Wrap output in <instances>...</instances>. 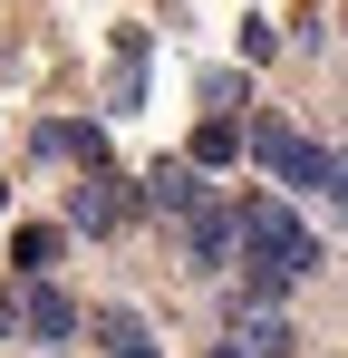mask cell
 <instances>
[{
    "instance_id": "ba28073f",
    "label": "cell",
    "mask_w": 348,
    "mask_h": 358,
    "mask_svg": "<svg viewBox=\"0 0 348 358\" xmlns=\"http://www.w3.org/2000/svg\"><path fill=\"white\" fill-rule=\"evenodd\" d=\"M145 107V29L126 20L116 29V68H107V117H136Z\"/></svg>"
},
{
    "instance_id": "e0dca14e",
    "label": "cell",
    "mask_w": 348,
    "mask_h": 358,
    "mask_svg": "<svg viewBox=\"0 0 348 358\" xmlns=\"http://www.w3.org/2000/svg\"><path fill=\"white\" fill-rule=\"evenodd\" d=\"M0 203H10V184H0Z\"/></svg>"
},
{
    "instance_id": "ac0fdd59",
    "label": "cell",
    "mask_w": 348,
    "mask_h": 358,
    "mask_svg": "<svg viewBox=\"0 0 348 358\" xmlns=\"http://www.w3.org/2000/svg\"><path fill=\"white\" fill-rule=\"evenodd\" d=\"M136 358H155V349H136Z\"/></svg>"
},
{
    "instance_id": "52a82bcc",
    "label": "cell",
    "mask_w": 348,
    "mask_h": 358,
    "mask_svg": "<svg viewBox=\"0 0 348 358\" xmlns=\"http://www.w3.org/2000/svg\"><path fill=\"white\" fill-rule=\"evenodd\" d=\"M232 339H242L252 358H290V349H300V329H290L271 300H232Z\"/></svg>"
},
{
    "instance_id": "4fadbf2b",
    "label": "cell",
    "mask_w": 348,
    "mask_h": 358,
    "mask_svg": "<svg viewBox=\"0 0 348 358\" xmlns=\"http://www.w3.org/2000/svg\"><path fill=\"white\" fill-rule=\"evenodd\" d=\"M310 194H319V203L348 223V155H339V145H319V165H310Z\"/></svg>"
},
{
    "instance_id": "9a60e30c",
    "label": "cell",
    "mask_w": 348,
    "mask_h": 358,
    "mask_svg": "<svg viewBox=\"0 0 348 358\" xmlns=\"http://www.w3.org/2000/svg\"><path fill=\"white\" fill-rule=\"evenodd\" d=\"M271 49H281V29H271V20H242V59L261 68V59H271Z\"/></svg>"
},
{
    "instance_id": "7c38bea8",
    "label": "cell",
    "mask_w": 348,
    "mask_h": 358,
    "mask_svg": "<svg viewBox=\"0 0 348 358\" xmlns=\"http://www.w3.org/2000/svg\"><path fill=\"white\" fill-rule=\"evenodd\" d=\"M39 155H68V165H107V136H97V126H39Z\"/></svg>"
},
{
    "instance_id": "5bb4252c",
    "label": "cell",
    "mask_w": 348,
    "mask_h": 358,
    "mask_svg": "<svg viewBox=\"0 0 348 358\" xmlns=\"http://www.w3.org/2000/svg\"><path fill=\"white\" fill-rule=\"evenodd\" d=\"M194 97H203V107H242V78H232V68H203V87H194Z\"/></svg>"
},
{
    "instance_id": "8fae6325",
    "label": "cell",
    "mask_w": 348,
    "mask_h": 358,
    "mask_svg": "<svg viewBox=\"0 0 348 358\" xmlns=\"http://www.w3.org/2000/svg\"><path fill=\"white\" fill-rule=\"evenodd\" d=\"M87 339H97V349H107V358H136V349H155L136 310H97V320H87Z\"/></svg>"
},
{
    "instance_id": "30bf717a",
    "label": "cell",
    "mask_w": 348,
    "mask_h": 358,
    "mask_svg": "<svg viewBox=\"0 0 348 358\" xmlns=\"http://www.w3.org/2000/svg\"><path fill=\"white\" fill-rule=\"evenodd\" d=\"M232 155H242V117H232V107H203V126H194V165L213 175V165H232Z\"/></svg>"
},
{
    "instance_id": "3957f363",
    "label": "cell",
    "mask_w": 348,
    "mask_h": 358,
    "mask_svg": "<svg viewBox=\"0 0 348 358\" xmlns=\"http://www.w3.org/2000/svg\"><path fill=\"white\" fill-rule=\"evenodd\" d=\"M184 252H194V271H223L232 252H242V213L232 203H194L184 213Z\"/></svg>"
},
{
    "instance_id": "9c48e42d",
    "label": "cell",
    "mask_w": 348,
    "mask_h": 358,
    "mask_svg": "<svg viewBox=\"0 0 348 358\" xmlns=\"http://www.w3.org/2000/svg\"><path fill=\"white\" fill-rule=\"evenodd\" d=\"M58 252H68V233H58V223H20V233H10V271H20V281H49Z\"/></svg>"
},
{
    "instance_id": "8992f818",
    "label": "cell",
    "mask_w": 348,
    "mask_h": 358,
    "mask_svg": "<svg viewBox=\"0 0 348 358\" xmlns=\"http://www.w3.org/2000/svg\"><path fill=\"white\" fill-rule=\"evenodd\" d=\"M252 155H261L281 184H310V165H319V145H310L290 117H261V126H252Z\"/></svg>"
},
{
    "instance_id": "5b68a950",
    "label": "cell",
    "mask_w": 348,
    "mask_h": 358,
    "mask_svg": "<svg viewBox=\"0 0 348 358\" xmlns=\"http://www.w3.org/2000/svg\"><path fill=\"white\" fill-rule=\"evenodd\" d=\"M20 329H29L39 349H58V339H78V300L58 291V281H20Z\"/></svg>"
},
{
    "instance_id": "7a4b0ae2",
    "label": "cell",
    "mask_w": 348,
    "mask_h": 358,
    "mask_svg": "<svg viewBox=\"0 0 348 358\" xmlns=\"http://www.w3.org/2000/svg\"><path fill=\"white\" fill-rule=\"evenodd\" d=\"M68 223H78V233H126V223H136V184L116 175V155H107V165H78Z\"/></svg>"
},
{
    "instance_id": "6da1fadb",
    "label": "cell",
    "mask_w": 348,
    "mask_h": 358,
    "mask_svg": "<svg viewBox=\"0 0 348 358\" xmlns=\"http://www.w3.org/2000/svg\"><path fill=\"white\" fill-rule=\"evenodd\" d=\"M232 213H242V291L232 300H281L290 281L319 271V233L290 213L281 194H242Z\"/></svg>"
},
{
    "instance_id": "2e32d148",
    "label": "cell",
    "mask_w": 348,
    "mask_h": 358,
    "mask_svg": "<svg viewBox=\"0 0 348 358\" xmlns=\"http://www.w3.org/2000/svg\"><path fill=\"white\" fill-rule=\"evenodd\" d=\"M213 358H252V349H242V339H223V349H213Z\"/></svg>"
},
{
    "instance_id": "277c9868",
    "label": "cell",
    "mask_w": 348,
    "mask_h": 358,
    "mask_svg": "<svg viewBox=\"0 0 348 358\" xmlns=\"http://www.w3.org/2000/svg\"><path fill=\"white\" fill-rule=\"evenodd\" d=\"M145 203H155L165 223H184L194 203H213V194H203V165H194V155H155V165H145Z\"/></svg>"
}]
</instances>
